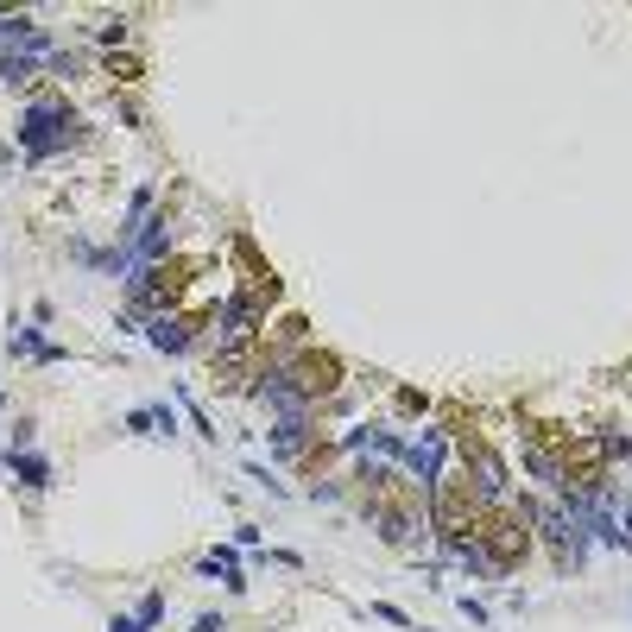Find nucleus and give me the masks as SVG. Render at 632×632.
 Returning <instances> with one entry per match:
<instances>
[{
    "mask_svg": "<svg viewBox=\"0 0 632 632\" xmlns=\"http://www.w3.org/2000/svg\"><path fill=\"white\" fill-rule=\"evenodd\" d=\"M196 632H222V620H202V626H196Z\"/></svg>",
    "mask_w": 632,
    "mask_h": 632,
    "instance_id": "nucleus-1",
    "label": "nucleus"
}]
</instances>
